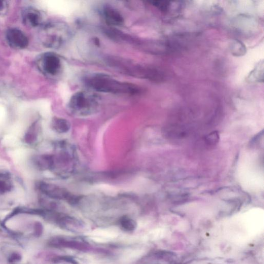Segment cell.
<instances>
[{
    "label": "cell",
    "instance_id": "cell-1",
    "mask_svg": "<svg viewBox=\"0 0 264 264\" xmlns=\"http://www.w3.org/2000/svg\"><path fill=\"white\" fill-rule=\"evenodd\" d=\"M85 82L90 88L104 93L135 95L140 91V88L135 85L117 81L107 75L89 76Z\"/></svg>",
    "mask_w": 264,
    "mask_h": 264
},
{
    "label": "cell",
    "instance_id": "cell-2",
    "mask_svg": "<svg viewBox=\"0 0 264 264\" xmlns=\"http://www.w3.org/2000/svg\"><path fill=\"white\" fill-rule=\"evenodd\" d=\"M108 63L114 68L130 75L156 81L161 80V74L156 70L119 58H109Z\"/></svg>",
    "mask_w": 264,
    "mask_h": 264
},
{
    "label": "cell",
    "instance_id": "cell-3",
    "mask_svg": "<svg viewBox=\"0 0 264 264\" xmlns=\"http://www.w3.org/2000/svg\"><path fill=\"white\" fill-rule=\"evenodd\" d=\"M99 105V98L85 91L76 92L71 97L69 103V107L73 112L83 115L94 113L97 110Z\"/></svg>",
    "mask_w": 264,
    "mask_h": 264
},
{
    "label": "cell",
    "instance_id": "cell-4",
    "mask_svg": "<svg viewBox=\"0 0 264 264\" xmlns=\"http://www.w3.org/2000/svg\"><path fill=\"white\" fill-rule=\"evenodd\" d=\"M63 26L57 24H48L43 26L40 32L42 43L49 48H57L63 42L65 32Z\"/></svg>",
    "mask_w": 264,
    "mask_h": 264
},
{
    "label": "cell",
    "instance_id": "cell-5",
    "mask_svg": "<svg viewBox=\"0 0 264 264\" xmlns=\"http://www.w3.org/2000/svg\"><path fill=\"white\" fill-rule=\"evenodd\" d=\"M37 65L39 69L44 74L54 76L60 71L61 61L57 55L52 53H46L39 58Z\"/></svg>",
    "mask_w": 264,
    "mask_h": 264
},
{
    "label": "cell",
    "instance_id": "cell-6",
    "mask_svg": "<svg viewBox=\"0 0 264 264\" xmlns=\"http://www.w3.org/2000/svg\"><path fill=\"white\" fill-rule=\"evenodd\" d=\"M6 38L9 46L15 49H24L29 45L28 37L17 28L8 29L6 33Z\"/></svg>",
    "mask_w": 264,
    "mask_h": 264
},
{
    "label": "cell",
    "instance_id": "cell-7",
    "mask_svg": "<svg viewBox=\"0 0 264 264\" xmlns=\"http://www.w3.org/2000/svg\"><path fill=\"white\" fill-rule=\"evenodd\" d=\"M40 189L47 196L54 199L67 201L71 194L65 189L50 183H43L41 184Z\"/></svg>",
    "mask_w": 264,
    "mask_h": 264
},
{
    "label": "cell",
    "instance_id": "cell-8",
    "mask_svg": "<svg viewBox=\"0 0 264 264\" xmlns=\"http://www.w3.org/2000/svg\"><path fill=\"white\" fill-rule=\"evenodd\" d=\"M22 20L24 25L30 28H36L41 25L43 18L38 9L29 7L25 8L22 13Z\"/></svg>",
    "mask_w": 264,
    "mask_h": 264
},
{
    "label": "cell",
    "instance_id": "cell-9",
    "mask_svg": "<svg viewBox=\"0 0 264 264\" xmlns=\"http://www.w3.org/2000/svg\"><path fill=\"white\" fill-rule=\"evenodd\" d=\"M103 16L107 23L112 26H120L124 24V19L120 12L111 6L103 9Z\"/></svg>",
    "mask_w": 264,
    "mask_h": 264
},
{
    "label": "cell",
    "instance_id": "cell-10",
    "mask_svg": "<svg viewBox=\"0 0 264 264\" xmlns=\"http://www.w3.org/2000/svg\"><path fill=\"white\" fill-rule=\"evenodd\" d=\"M49 244L52 247H64L80 251H85L88 248L84 243L74 241H66L61 239H53Z\"/></svg>",
    "mask_w": 264,
    "mask_h": 264
},
{
    "label": "cell",
    "instance_id": "cell-11",
    "mask_svg": "<svg viewBox=\"0 0 264 264\" xmlns=\"http://www.w3.org/2000/svg\"><path fill=\"white\" fill-rule=\"evenodd\" d=\"M52 127L59 133H67L71 128L70 123L65 119L56 117L53 119Z\"/></svg>",
    "mask_w": 264,
    "mask_h": 264
},
{
    "label": "cell",
    "instance_id": "cell-12",
    "mask_svg": "<svg viewBox=\"0 0 264 264\" xmlns=\"http://www.w3.org/2000/svg\"><path fill=\"white\" fill-rule=\"evenodd\" d=\"M35 164L38 168L45 170L51 168L54 164V160L52 156L44 155L37 157L35 160Z\"/></svg>",
    "mask_w": 264,
    "mask_h": 264
},
{
    "label": "cell",
    "instance_id": "cell-13",
    "mask_svg": "<svg viewBox=\"0 0 264 264\" xmlns=\"http://www.w3.org/2000/svg\"><path fill=\"white\" fill-rule=\"evenodd\" d=\"M120 224L122 229L127 232H133L137 228V223L133 219L127 216L122 218Z\"/></svg>",
    "mask_w": 264,
    "mask_h": 264
},
{
    "label": "cell",
    "instance_id": "cell-14",
    "mask_svg": "<svg viewBox=\"0 0 264 264\" xmlns=\"http://www.w3.org/2000/svg\"><path fill=\"white\" fill-rule=\"evenodd\" d=\"M250 81L263 82V63H259L256 69L251 73L248 77Z\"/></svg>",
    "mask_w": 264,
    "mask_h": 264
},
{
    "label": "cell",
    "instance_id": "cell-15",
    "mask_svg": "<svg viewBox=\"0 0 264 264\" xmlns=\"http://www.w3.org/2000/svg\"><path fill=\"white\" fill-rule=\"evenodd\" d=\"M37 128L35 125L31 126L24 136L26 142L32 143L35 141L37 137Z\"/></svg>",
    "mask_w": 264,
    "mask_h": 264
},
{
    "label": "cell",
    "instance_id": "cell-16",
    "mask_svg": "<svg viewBox=\"0 0 264 264\" xmlns=\"http://www.w3.org/2000/svg\"><path fill=\"white\" fill-rule=\"evenodd\" d=\"M220 136L218 132L214 131L206 136L205 140L206 143L210 146H214L219 141Z\"/></svg>",
    "mask_w": 264,
    "mask_h": 264
},
{
    "label": "cell",
    "instance_id": "cell-17",
    "mask_svg": "<svg viewBox=\"0 0 264 264\" xmlns=\"http://www.w3.org/2000/svg\"><path fill=\"white\" fill-rule=\"evenodd\" d=\"M8 4L6 1L0 0V16H4L7 13Z\"/></svg>",
    "mask_w": 264,
    "mask_h": 264
},
{
    "label": "cell",
    "instance_id": "cell-18",
    "mask_svg": "<svg viewBox=\"0 0 264 264\" xmlns=\"http://www.w3.org/2000/svg\"><path fill=\"white\" fill-rule=\"evenodd\" d=\"M20 260L21 256L18 253H12L8 257V261L12 263L18 262Z\"/></svg>",
    "mask_w": 264,
    "mask_h": 264
}]
</instances>
